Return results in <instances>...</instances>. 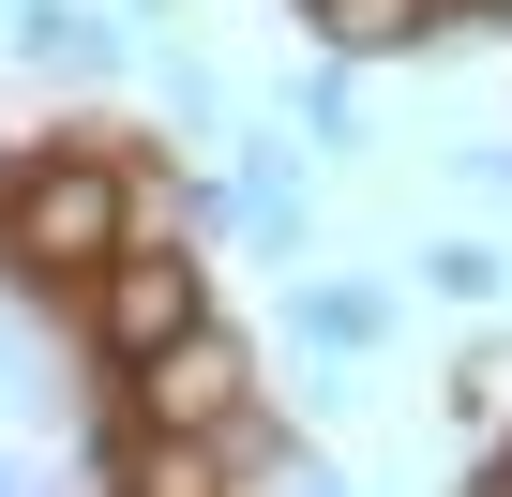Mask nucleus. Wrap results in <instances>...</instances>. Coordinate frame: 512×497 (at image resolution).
<instances>
[{
    "mask_svg": "<svg viewBox=\"0 0 512 497\" xmlns=\"http://www.w3.org/2000/svg\"><path fill=\"white\" fill-rule=\"evenodd\" d=\"M136 241V181L106 151H16V196H0V257L31 287H91Z\"/></svg>",
    "mask_w": 512,
    "mask_h": 497,
    "instance_id": "nucleus-1",
    "label": "nucleus"
},
{
    "mask_svg": "<svg viewBox=\"0 0 512 497\" xmlns=\"http://www.w3.org/2000/svg\"><path fill=\"white\" fill-rule=\"evenodd\" d=\"M241 407H256V362L226 317H196L181 347L136 362V437H241Z\"/></svg>",
    "mask_w": 512,
    "mask_h": 497,
    "instance_id": "nucleus-2",
    "label": "nucleus"
},
{
    "mask_svg": "<svg viewBox=\"0 0 512 497\" xmlns=\"http://www.w3.org/2000/svg\"><path fill=\"white\" fill-rule=\"evenodd\" d=\"M196 317H211V272H196V241H121V257L91 272V332H106L121 362L181 347Z\"/></svg>",
    "mask_w": 512,
    "mask_h": 497,
    "instance_id": "nucleus-3",
    "label": "nucleus"
},
{
    "mask_svg": "<svg viewBox=\"0 0 512 497\" xmlns=\"http://www.w3.org/2000/svg\"><path fill=\"white\" fill-rule=\"evenodd\" d=\"M0 46H16L31 76H121V31L91 16V0H16V31H0Z\"/></svg>",
    "mask_w": 512,
    "mask_h": 497,
    "instance_id": "nucleus-4",
    "label": "nucleus"
},
{
    "mask_svg": "<svg viewBox=\"0 0 512 497\" xmlns=\"http://www.w3.org/2000/svg\"><path fill=\"white\" fill-rule=\"evenodd\" d=\"M302 16H317V46H332V61H392V46H422V31H437V0H302Z\"/></svg>",
    "mask_w": 512,
    "mask_h": 497,
    "instance_id": "nucleus-5",
    "label": "nucleus"
},
{
    "mask_svg": "<svg viewBox=\"0 0 512 497\" xmlns=\"http://www.w3.org/2000/svg\"><path fill=\"white\" fill-rule=\"evenodd\" d=\"M106 482L121 497H211V452L196 437H106Z\"/></svg>",
    "mask_w": 512,
    "mask_h": 497,
    "instance_id": "nucleus-6",
    "label": "nucleus"
},
{
    "mask_svg": "<svg viewBox=\"0 0 512 497\" xmlns=\"http://www.w3.org/2000/svg\"><path fill=\"white\" fill-rule=\"evenodd\" d=\"M377 332H392V302H377V287H302V347H332V362H362Z\"/></svg>",
    "mask_w": 512,
    "mask_h": 497,
    "instance_id": "nucleus-7",
    "label": "nucleus"
},
{
    "mask_svg": "<svg viewBox=\"0 0 512 497\" xmlns=\"http://www.w3.org/2000/svg\"><path fill=\"white\" fill-rule=\"evenodd\" d=\"M287 121H302L317 151H362V91H347V76H302V91H287Z\"/></svg>",
    "mask_w": 512,
    "mask_h": 497,
    "instance_id": "nucleus-8",
    "label": "nucleus"
},
{
    "mask_svg": "<svg viewBox=\"0 0 512 497\" xmlns=\"http://www.w3.org/2000/svg\"><path fill=\"white\" fill-rule=\"evenodd\" d=\"M422 272H437V302H497V287H512V272L482 257V241H437V257H422Z\"/></svg>",
    "mask_w": 512,
    "mask_h": 497,
    "instance_id": "nucleus-9",
    "label": "nucleus"
},
{
    "mask_svg": "<svg viewBox=\"0 0 512 497\" xmlns=\"http://www.w3.org/2000/svg\"><path fill=\"white\" fill-rule=\"evenodd\" d=\"M272 497H347V482H332V467H287V482H272Z\"/></svg>",
    "mask_w": 512,
    "mask_h": 497,
    "instance_id": "nucleus-10",
    "label": "nucleus"
},
{
    "mask_svg": "<svg viewBox=\"0 0 512 497\" xmlns=\"http://www.w3.org/2000/svg\"><path fill=\"white\" fill-rule=\"evenodd\" d=\"M0 497H31V467H16V452H0Z\"/></svg>",
    "mask_w": 512,
    "mask_h": 497,
    "instance_id": "nucleus-11",
    "label": "nucleus"
},
{
    "mask_svg": "<svg viewBox=\"0 0 512 497\" xmlns=\"http://www.w3.org/2000/svg\"><path fill=\"white\" fill-rule=\"evenodd\" d=\"M0 196H16V151H0Z\"/></svg>",
    "mask_w": 512,
    "mask_h": 497,
    "instance_id": "nucleus-12",
    "label": "nucleus"
}]
</instances>
